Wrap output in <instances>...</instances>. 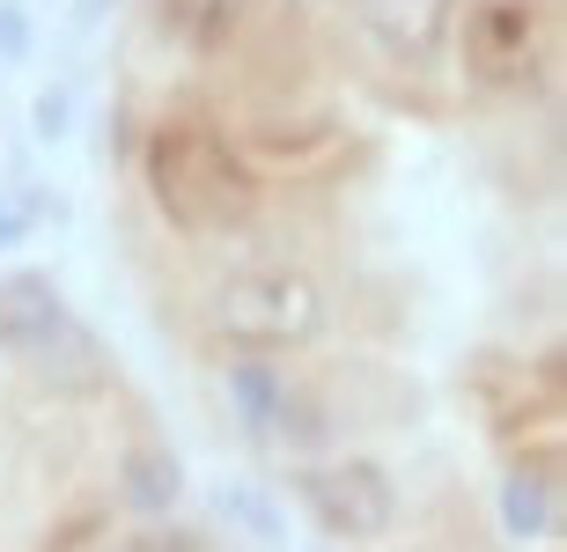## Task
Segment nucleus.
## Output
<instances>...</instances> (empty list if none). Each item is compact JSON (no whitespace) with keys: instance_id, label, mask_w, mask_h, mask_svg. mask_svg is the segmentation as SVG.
Segmentation results:
<instances>
[{"instance_id":"nucleus-1","label":"nucleus","mask_w":567,"mask_h":552,"mask_svg":"<svg viewBox=\"0 0 567 552\" xmlns=\"http://www.w3.org/2000/svg\"><path fill=\"white\" fill-rule=\"evenodd\" d=\"M567 0H118L111 243L317 552H560Z\"/></svg>"},{"instance_id":"nucleus-2","label":"nucleus","mask_w":567,"mask_h":552,"mask_svg":"<svg viewBox=\"0 0 567 552\" xmlns=\"http://www.w3.org/2000/svg\"><path fill=\"white\" fill-rule=\"evenodd\" d=\"M0 552H258L141 368L30 273H0Z\"/></svg>"}]
</instances>
